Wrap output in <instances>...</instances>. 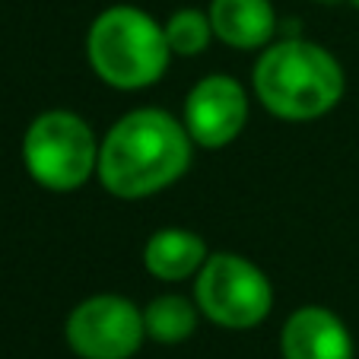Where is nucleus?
<instances>
[{"label":"nucleus","mask_w":359,"mask_h":359,"mask_svg":"<svg viewBox=\"0 0 359 359\" xmlns=\"http://www.w3.org/2000/svg\"><path fill=\"white\" fill-rule=\"evenodd\" d=\"M191 134L163 109H137L111 124L99 147V182L124 201L175 184L191 165Z\"/></svg>","instance_id":"1"},{"label":"nucleus","mask_w":359,"mask_h":359,"mask_svg":"<svg viewBox=\"0 0 359 359\" xmlns=\"http://www.w3.org/2000/svg\"><path fill=\"white\" fill-rule=\"evenodd\" d=\"M255 93L283 121H312L344 95V70L327 48L305 39L271 45L255 64Z\"/></svg>","instance_id":"2"},{"label":"nucleus","mask_w":359,"mask_h":359,"mask_svg":"<svg viewBox=\"0 0 359 359\" xmlns=\"http://www.w3.org/2000/svg\"><path fill=\"white\" fill-rule=\"evenodd\" d=\"M86 55L95 76L115 89H147L159 83L172 57L165 26L140 7H109L89 26Z\"/></svg>","instance_id":"3"},{"label":"nucleus","mask_w":359,"mask_h":359,"mask_svg":"<svg viewBox=\"0 0 359 359\" xmlns=\"http://www.w3.org/2000/svg\"><path fill=\"white\" fill-rule=\"evenodd\" d=\"M22 163L48 191H76L99 169V143L80 115L41 111L22 137Z\"/></svg>","instance_id":"4"},{"label":"nucleus","mask_w":359,"mask_h":359,"mask_svg":"<svg viewBox=\"0 0 359 359\" xmlns=\"http://www.w3.org/2000/svg\"><path fill=\"white\" fill-rule=\"evenodd\" d=\"M194 302L213 325L245 331L271 315L273 290L264 271L242 255L219 251L203 261L194 280Z\"/></svg>","instance_id":"5"},{"label":"nucleus","mask_w":359,"mask_h":359,"mask_svg":"<svg viewBox=\"0 0 359 359\" xmlns=\"http://www.w3.org/2000/svg\"><path fill=\"white\" fill-rule=\"evenodd\" d=\"M143 337V312L124 296H93L67 318V344L83 359H130Z\"/></svg>","instance_id":"6"},{"label":"nucleus","mask_w":359,"mask_h":359,"mask_svg":"<svg viewBox=\"0 0 359 359\" xmlns=\"http://www.w3.org/2000/svg\"><path fill=\"white\" fill-rule=\"evenodd\" d=\"M248 121V95L242 83L226 74L203 76L184 99V128L191 140L219 149L242 134Z\"/></svg>","instance_id":"7"},{"label":"nucleus","mask_w":359,"mask_h":359,"mask_svg":"<svg viewBox=\"0 0 359 359\" xmlns=\"http://www.w3.org/2000/svg\"><path fill=\"white\" fill-rule=\"evenodd\" d=\"M280 350L283 359H353V340L331 309L305 305L286 318Z\"/></svg>","instance_id":"8"},{"label":"nucleus","mask_w":359,"mask_h":359,"mask_svg":"<svg viewBox=\"0 0 359 359\" xmlns=\"http://www.w3.org/2000/svg\"><path fill=\"white\" fill-rule=\"evenodd\" d=\"M210 26L213 35L226 45L251 51L271 41L277 16L271 0H213L210 4Z\"/></svg>","instance_id":"9"},{"label":"nucleus","mask_w":359,"mask_h":359,"mask_svg":"<svg viewBox=\"0 0 359 359\" xmlns=\"http://www.w3.org/2000/svg\"><path fill=\"white\" fill-rule=\"evenodd\" d=\"M207 245L201 236H194L191 229H159L147 238L143 245V267L159 280H184L194 277L203 267Z\"/></svg>","instance_id":"10"},{"label":"nucleus","mask_w":359,"mask_h":359,"mask_svg":"<svg viewBox=\"0 0 359 359\" xmlns=\"http://www.w3.org/2000/svg\"><path fill=\"white\" fill-rule=\"evenodd\" d=\"M197 302H188L184 296H156L143 309V327L147 337L159 344H182L197 327Z\"/></svg>","instance_id":"11"},{"label":"nucleus","mask_w":359,"mask_h":359,"mask_svg":"<svg viewBox=\"0 0 359 359\" xmlns=\"http://www.w3.org/2000/svg\"><path fill=\"white\" fill-rule=\"evenodd\" d=\"M210 35H213L210 16H203L201 10H178L165 22V41H169L172 55L182 57L201 55L203 48L210 45Z\"/></svg>","instance_id":"12"},{"label":"nucleus","mask_w":359,"mask_h":359,"mask_svg":"<svg viewBox=\"0 0 359 359\" xmlns=\"http://www.w3.org/2000/svg\"><path fill=\"white\" fill-rule=\"evenodd\" d=\"M315 4H325V7H334V4H344V0H315Z\"/></svg>","instance_id":"13"},{"label":"nucleus","mask_w":359,"mask_h":359,"mask_svg":"<svg viewBox=\"0 0 359 359\" xmlns=\"http://www.w3.org/2000/svg\"><path fill=\"white\" fill-rule=\"evenodd\" d=\"M353 4H356V7H359V0H353Z\"/></svg>","instance_id":"14"}]
</instances>
